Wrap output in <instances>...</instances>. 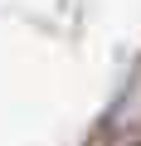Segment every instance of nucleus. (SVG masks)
<instances>
[]
</instances>
